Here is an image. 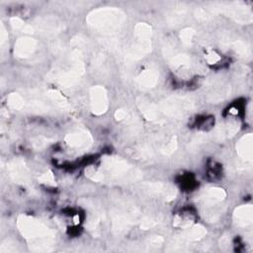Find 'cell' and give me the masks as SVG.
<instances>
[{
    "label": "cell",
    "instance_id": "cell-1",
    "mask_svg": "<svg viewBox=\"0 0 253 253\" xmlns=\"http://www.w3.org/2000/svg\"><path fill=\"white\" fill-rule=\"evenodd\" d=\"M238 153L245 160V164L251 162V160H252V135L250 133L245 135L239 141Z\"/></svg>",
    "mask_w": 253,
    "mask_h": 253
},
{
    "label": "cell",
    "instance_id": "cell-2",
    "mask_svg": "<svg viewBox=\"0 0 253 253\" xmlns=\"http://www.w3.org/2000/svg\"><path fill=\"white\" fill-rule=\"evenodd\" d=\"M235 218L236 222L240 225H249L252 223L253 219V210L250 205H246L243 207H240L235 211Z\"/></svg>",
    "mask_w": 253,
    "mask_h": 253
}]
</instances>
